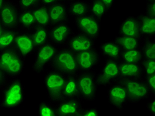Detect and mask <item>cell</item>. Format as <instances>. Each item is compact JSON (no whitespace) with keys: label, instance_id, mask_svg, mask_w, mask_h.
Returning a JSON list of instances; mask_svg holds the SVG:
<instances>
[{"label":"cell","instance_id":"34","mask_svg":"<svg viewBox=\"0 0 155 116\" xmlns=\"http://www.w3.org/2000/svg\"><path fill=\"white\" fill-rule=\"evenodd\" d=\"M17 4L20 9H33L41 4V0H18Z\"/></svg>","mask_w":155,"mask_h":116},{"label":"cell","instance_id":"17","mask_svg":"<svg viewBox=\"0 0 155 116\" xmlns=\"http://www.w3.org/2000/svg\"><path fill=\"white\" fill-rule=\"evenodd\" d=\"M51 27L56 25L69 23V13L67 4L58 2L48 7Z\"/></svg>","mask_w":155,"mask_h":116},{"label":"cell","instance_id":"31","mask_svg":"<svg viewBox=\"0 0 155 116\" xmlns=\"http://www.w3.org/2000/svg\"><path fill=\"white\" fill-rule=\"evenodd\" d=\"M143 60V54L140 48L123 51L120 61L127 63H140Z\"/></svg>","mask_w":155,"mask_h":116},{"label":"cell","instance_id":"33","mask_svg":"<svg viewBox=\"0 0 155 116\" xmlns=\"http://www.w3.org/2000/svg\"><path fill=\"white\" fill-rule=\"evenodd\" d=\"M143 75H150L155 74V59L144 58L140 62Z\"/></svg>","mask_w":155,"mask_h":116},{"label":"cell","instance_id":"45","mask_svg":"<svg viewBox=\"0 0 155 116\" xmlns=\"http://www.w3.org/2000/svg\"><path fill=\"white\" fill-rule=\"evenodd\" d=\"M149 1H153V0H147V2H149Z\"/></svg>","mask_w":155,"mask_h":116},{"label":"cell","instance_id":"41","mask_svg":"<svg viewBox=\"0 0 155 116\" xmlns=\"http://www.w3.org/2000/svg\"><path fill=\"white\" fill-rule=\"evenodd\" d=\"M60 1L61 0H41V4L47 7H49Z\"/></svg>","mask_w":155,"mask_h":116},{"label":"cell","instance_id":"13","mask_svg":"<svg viewBox=\"0 0 155 116\" xmlns=\"http://www.w3.org/2000/svg\"><path fill=\"white\" fill-rule=\"evenodd\" d=\"M101 55L96 48L76 53V58L80 72H91L101 62Z\"/></svg>","mask_w":155,"mask_h":116},{"label":"cell","instance_id":"22","mask_svg":"<svg viewBox=\"0 0 155 116\" xmlns=\"http://www.w3.org/2000/svg\"><path fill=\"white\" fill-rule=\"evenodd\" d=\"M36 26L35 17L31 9H21L16 29L18 31L31 32Z\"/></svg>","mask_w":155,"mask_h":116},{"label":"cell","instance_id":"15","mask_svg":"<svg viewBox=\"0 0 155 116\" xmlns=\"http://www.w3.org/2000/svg\"><path fill=\"white\" fill-rule=\"evenodd\" d=\"M13 48L25 58L35 53L36 47L30 31H19L14 42Z\"/></svg>","mask_w":155,"mask_h":116},{"label":"cell","instance_id":"21","mask_svg":"<svg viewBox=\"0 0 155 116\" xmlns=\"http://www.w3.org/2000/svg\"><path fill=\"white\" fill-rule=\"evenodd\" d=\"M140 33L144 37H155V17L143 13L137 16Z\"/></svg>","mask_w":155,"mask_h":116},{"label":"cell","instance_id":"6","mask_svg":"<svg viewBox=\"0 0 155 116\" xmlns=\"http://www.w3.org/2000/svg\"><path fill=\"white\" fill-rule=\"evenodd\" d=\"M117 80H119L124 86L130 104H137L144 100H147L150 96L149 90L143 77Z\"/></svg>","mask_w":155,"mask_h":116},{"label":"cell","instance_id":"1","mask_svg":"<svg viewBox=\"0 0 155 116\" xmlns=\"http://www.w3.org/2000/svg\"><path fill=\"white\" fill-rule=\"evenodd\" d=\"M0 108L12 110L25 101V87L19 78L9 79L2 88Z\"/></svg>","mask_w":155,"mask_h":116},{"label":"cell","instance_id":"12","mask_svg":"<svg viewBox=\"0 0 155 116\" xmlns=\"http://www.w3.org/2000/svg\"><path fill=\"white\" fill-rule=\"evenodd\" d=\"M21 9L16 3L7 0L0 10V23L5 29H16Z\"/></svg>","mask_w":155,"mask_h":116},{"label":"cell","instance_id":"44","mask_svg":"<svg viewBox=\"0 0 155 116\" xmlns=\"http://www.w3.org/2000/svg\"><path fill=\"white\" fill-rule=\"evenodd\" d=\"M72 1H74V0H61V2H64L65 3H68L71 2Z\"/></svg>","mask_w":155,"mask_h":116},{"label":"cell","instance_id":"16","mask_svg":"<svg viewBox=\"0 0 155 116\" xmlns=\"http://www.w3.org/2000/svg\"><path fill=\"white\" fill-rule=\"evenodd\" d=\"M67 47L76 54L96 48V41L80 32L74 33Z\"/></svg>","mask_w":155,"mask_h":116},{"label":"cell","instance_id":"9","mask_svg":"<svg viewBox=\"0 0 155 116\" xmlns=\"http://www.w3.org/2000/svg\"><path fill=\"white\" fill-rule=\"evenodd\" d=\"M120 61L105 59L104 65L100 71L96 74L98 86L106 87L117 81L119 76Z\"/></svg>","mask_w":155,"mask_h":116},{"label":"cell","instance_id":"10","mask_svg":"<svg viewBox=\"0 0 155 116\" xmlns=\"http://www.w3.org/2000/svg\"><path fill=\"white\" fill-rule=\"evenodd\" d=\"M107 98L111 106L119 111H123L129 104L127 93L123 84L119 80L109 86Z\"/></svg>","mask_w":155,"mask_h":116},{"label":"cell","instance_id":"11","mask_svg":"<svg viewBox=\"0 0 155 116\" xmlns=\"http://www.w3.org/2000/svg\"><path fill=\"white\" fill-rule=\"evenodd\" d=\"M73 33V30L69 23L53 25L50 27L49 43L57 48L66 47Z\"/></svg>","mask_w":155,"mask_h":116},{"label":"cell","instance_id":"37","mask_svg":"<svg viewBox=\"0 0 155 116\" xmlns=\"http://www.w3.org/2000/svg\"><path fill=\"white\" fill-rule=\"evenodd\" d=\"M145 13L150 16L155 17V0L147 2L145 6Z\"/></svg>","mask_w":155,"mask_h":116},{"label":"cell","instance_id":"39","mask_svg":"<svg viewBox=\"0 0 155 116\" xmlns=\"http://www.w3.org/2000/svg\"><path fill=\"white\" fill-rule=\"evenodd\" d=\"M147 109L151 116H155V98L151 100L147 104Z\"/></svg>","mask_w":155,"mask_h":116},{"label":"cell","instance_id":"3","mask_svg":"<svg viewBox=\"0 0 155 116\" xmlns=\"http://www.w3.org/2000/svg\"><path fill=\"white\" fill-rule=\"evenodd\" d=\"M25 66V58L13 47L0 52V67L9 79L19 78Z\"/></svg>","mask_w":155,"mask_h":116},{"label":"cell","instance_id":"35","mask_svg":"<svg viewBox=\"0 0 155 116\" xmlns=\"http://www.w3.org/2000/svg\"><path fill=\"white\" fill-rule=\"evenodd\" d=\"M143 78L149 90L150 96L155 97V74L150 75H143Z\"/></svg>","mask_w":155,"mask_h":116},{"label":"cell","instance_id":"18","mask_svg":"<svg viewBox=\"0 0 155 116\" xmlns=\"http://www.w3.org/2000/svg\"><path fill=\"white\" fill-rule=\"evenodd\" d=\"M118 35L125 37H143L137 16L131 15L123 20L119 27Z\"/></svg>","mask_w":155,"mask_h":116},{"label":"cell","instance_id":"5","mask_svg":"<svg viewBox=\"0 0 155 116\" xmlns=\"http://www.w3.org/2000/svg\"><path fill=\"white\" fill-rule=\"evenodd\" d=\"M78 84L79 97L82 100L94 101L97 97L98 85L96 73L91 72H81L77 76Z\"/></svg>","mask_w":155,"mask_h":116},{"label":"cell","instance_id":"25","mask_svg":"<svg viewBox=\"0 0 155 116\" xmlns=\"http://www.w3.org/2000/svg\"><path fill=\"white\" fill-rule=\"evenodd\" d=\"M79 97L77 76H67L62 90V100L72 99Z\"/></svg>","mask_w":155,"mask_h":116},{"label":"cell","instance_id":"14","mask_svg":"<svg viewBox=\"0 0 155 116\" xmlns=\"http://www.w3.org/2000/svg\"><path fill=\"white\" fill-rule=\"evenodd\" d=\"M55 105L56 116H80L84 110L82 100L80 97L62 100Z\"/></svg>","mask_w":155,"mask_h":116},{"label":"cell","instance_id":"29","mask_svg":"<svg viewBox=\"0 0 155 116\" xmlns=\"http://www.w3.org/2000/svg\"><path fill=\"white\" fill-rule=\"evenodd\" d=\"M110 10L100 0H91L90 3V14L101 19L105 17Z\"/></svg>","mask_w":155,"mask_h":116},{"label":"cell","instance_id":"8","mask_svg":"<svg viewBox=\"0 0 155 116\" xmlns=\"http://www.w3.org/2000/svg\"><path fill=\"white\" fill-rule=\"evenodd\" d=\"M101 20L91 14H87L74 19V23L78 32L96 41L100 35Z\"/></svg>","mask_w":155,"mask_h":116},{"label":"cell","instance_id":"2","mask_svg":"<svg viewBox=\"0 0 155 116\" xmlns=\"http://www.w3.org/2000/svg\"><path fill=\"white\" fill-rule=\"evenodd\" d=\"M50 67L65 76H78L81 72L78 65L76 54L68 47L58 48L51 61Z\"/></svg>","mask_w":155,"mask_h":116},{"label":"cell","instance_id":"27","mask_svg":"<svg viewBox=\"0 0 155 116\" xmlns=\"http://www.w3.org/2000/svg\"><path fill=\"white\" fill-rule=\"evenodd\" d=\"M32 10L36 25L51 27V19L49 15L48 7L40 4Z\"/></svg>","mask_w":155,"mask_h":116},{"label":"cell","instance_id":"20","mask_svg":"<svg viewBox=\"0 0 155 116\" xmlns=\"http://www.w3.org/2000/svg\"><path fill=\"white\" fill-rule=\"evenodd\" d=\"M123 51L120 46L114 40L105 41L99 47L100 53L105 59L120 61Z\"/></svg>","mask_w":155,"mask_h":116},{"label":"cell","instance_id":"42","mask_svg":"<svg viewBox=\"0 0 155 116\" xmlns=\"http://www.w3.org/2000/svg\"><path fill=\"white\" fill-rule=\"evenodd\" d=\"M5 29V28L3 27V25L1 23H0V37L2 36V35L3 34V33L4 32Z\"/></svg>","mask_w":155,"mask_h":116},{"label":"cell","instance_id":"4","mask_svg":"<svg viewBox=\"0 0 155 116\" xmlns=\"http://www.w3.org/2000/svg\"><path fill=\"white\" fill-rule=\"evenodd\" d=\"M66 78V76L52 69L45 75L43 83L48 99L52 102L56 104L62 100Z\"/></svg>","mask_w":155,"mask_h":116},{"label":"cell","instance_id":"43","mask_svg":"<svg viewBox=\"0 0 155 116\" xmlns=\"http://www.w3.org/2000/svg\"><path fill=\"white\" fill-rule=\"evenodd\" d=\"M6 1H7V0H0V10L2 9V8H3V6L4 5Z\"/></svg>","mask_w":155,"mask_h":116},{"label":"cell","instance_id":"40","mask_svg":"<svg viewBox=\"0 0 155 116\" xmlns=\"http://www.w3.org/2000/svg\"><path fill=\"white\" fill-rule=\"evenodd\" d=\"M100 1L107 7L109 10H110L114 6L115 0H100Z\"/></svg>","mask_w":155,"mask_h":116},{"label":"cell","instance_id":"7","mask_svg":"<svg viewBox=\"0 0 155 116\" xmlns=\"http://www.w3.org/2000/svg\"><path fill=\"white\" fill-rule=\"evenodd\" d=\"M57 50L58 48L49 42L36 48L31 70L37 75L43 72L47 66L50 65Z\"/></svg>","mask_w":155,"mask_h":116},{"label":"cell","instance_id":"36","mask_svg":"<svg viewBox=\"0 0 155 116\" xmlns=\"http://www.w3.org/2000/svg\"><path fill=\"white\" fill-rule=\"evenodd\" d=\"M100 111L97 108L91 107L84 109L80 116H99Z\"/></svg>","mask_w":155,"mask_h":116},{"label":"cell","instance_id":"24","mask_svg":"<svg viewBox=\"0 0 155 116\" xmlns=\"http://www.w3.org/2000/svg\"><path fill=\"white\" fill-rule=\"evenodd\" d=\"M144 37H125L121 35H116L114 41L117 43L123 51L131 50L135 48H140L142 46Z\"/></svg>","mask_w":155,"mask_h":116},{"label":"cell","instance_id":"32","mask_svg":"<svg viewBox=\"0 0 155 116\" xmlns=\"http://www.w3.org/2000/svg\"><path fill=\"white\" fill-rule=\"evenodd\" d=\"M37 114L38 116H56V105L51 101H42L38 104Z\"/></svg>","mask_w":155,"mask_h":116},{"label":"cell","instance_id":"26","mask_svg":"<svg viewBox=\"0 0 155 116\" xmlns=\"http://www.w3.org/2000/svg\"><path fill=\"white\" fill-rule=\"evenodd\" d=\"M31 33L36 48L43 46L49 42L50 27L36 25Z\"/></svg>","mask_w":155,"mask_h":116},{"label":"cell","instance_id":"23","mask_svg":"<svg viewBox=\"0 0 155 116\" xmlns=\"http://www.w3.org/2000/svg\"><path fill=\"white\" fill-rule=\"evenodd\" d=\"M66 4L69 15L74 19L90 14V3L85 0H74Z\"/></svg>","mask_w":155,"mask_h":116},{"label":"cell","instance_id":"19","mask_svg":"<svg viewBox=\"0 0 155 116\" xmlns=\"http://www.w3.org/2000/svg\"><path fill=\"white\" fill-rule=\"evenodd\" d=\"M143 71L140 63H127L120 61L118 80L141 78Z\"/></svg>","mask_w":155,"mask_h":116},{"label":"cell","instance_id":"30","mask_svg":"<svg viewBox=\"0 0 155 116\" xmlns=\"http://www.w3.org/2000/svg\"><path fill=\"white\" fill-rule=\"evenodd\" d=\"M143 58L155 59V37H144L142 44Z\"/></svg>","mask_w":155,"mask_h":116},{"label":"cell","instance_id":"28","mask_svg":"<svg viewBox=\"0 0 155 116\" xmlns=\"http://www.w3.org/2000/svg\"><path fill=\"white\" fill-rule=\"evenodd\" d=\"M17 29H5L0 37V52L13 47L17 34Z\"/></svg>","mask_w":155,"mask_h":116},{"label":"cell","instance_id":"38","mask_svg":"<svg viewBox=\"0 0 155 116\" xmlns=\"http://www.w3.org/2000/svg\"><path fill=\"white\" fill-rule=\"evenodd\" d=\"M9 80V78H8V76L5 75V73L3 72L2 68L0 67V90L5 85V84L8 82Z\"/></svg>","mask_w":155,"mask_h":116}]
</instances>
